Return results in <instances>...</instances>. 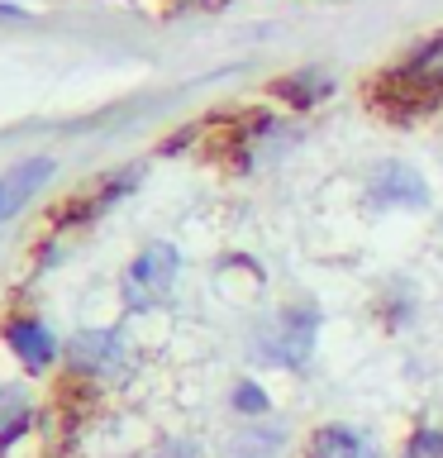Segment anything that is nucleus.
I'll use <instances>...</instances> for the list:
<instances>
[{
	"label": "nucleus",
	"mask_w": 443,
	"mask_h": 458,
	"mask_svg": "<svg viewBox=\"0 0 443 458\" xmlns=\"http://www.w3.org/2000/svg\"><path fill=\"white\" fill-rule=\"evenodd\" d=\"M177 267H181V258L171 243H148L124 272V301L129 306H153V301H163L171 292V282H177Z\"/></svg>",
	"instance_id": "nucleus-3"
},
{
	"label": "nucleus",
	"mask_w": 443,
	"mask_h": 458,
	"mask_svg": "<svg viewBox=\"0 0 443 458\" xmlns=\"http://www.w3.org/2000/svg\"><path fill=\"white\" fill-rule=\"evenodd\" d=\"M234 406L243 411V415H263L267 411V392L257 382H238L234 386Z\"/></svg>",
	"instance_id": "nucleus-12"
},
{
	"label": "nucleus",
	"mask_w": 443,
	"mask_h": 458,
	"mask_svg": "<svg viewBox=\"0 0 443 458\" xmlns=\"http://www.w3.org/2000/svg\"><path fill=\"white\" fill-rule=\"evenodd\" d=\"M29 420H34V406H29V396L20 392V386H0V454H5L10 444L24 435Z\"/></svg>",
	"instance_id": "nucleus-9"
},
{
	"label": "nucleus",
	"mask_w": 443,
	"mask_h": 458,
	"mask_svg": "<svg viewBox=\"0 0 443 458\" xmlns=\"http://www.w3.org/2000/svg\"><path fill=\"white\" fill-rule=\"evenodd\" d=\"M310 458H377V444L353 425H320L310 435Z\"/></svg>",
	"instance_id": "nucleus-8"
},
{
	"label": "nucleus",
	"mask_w": 443,
	"mask_h": 458,
	"mask_svg": "<svg viewBox=\"0 0 443 458\" xmlns=\"http://www.w3.org/2000/svg\"><path fill=\"white\" fill-rule=\"evenodd\" d=\"M281 449V429H248L234 439V458H272Z\"/></svg>",
	"instance_id": "nucleus-11"
},
{
	"label": "nucleus",
	"mask_w": 443,
	"mask_h": 458,
	"mask_svg": "<svg viewBox=\"0 0 443 458\" xmlns=\"http://www.w3.org/2000/svg\"><path fill=\"white\" fill-rule=\"evenodd\" d=\"M367 196L377 200L381 210H420L429 206V182L414 172L410 163H377L367 177Z\"/></svg>",
	"instance_id": "nucleus-4"
},
{
	"label": "nucleus",
	"mask_w": 443,
	"mask_h": 458,
	"mask_svg": "<svg viewBox=\"0 0 443 458\" xmlns=\"http://www.w3.org/2000/svg\"><path fill=\"white\" fill-rule=\"evenodd\" d=\"M71 363H77L81 372H114L124 368V344L114 329H86V335L71 339Z\"/></svg>",
	"instance_id": "nucleus-6"
},
{
	"label": "nucleus",
	"mask_w": 443,
	"mask_h": 458,
	"mask_svg": "<svg viewBox=\"0 0 443 458\" xmlns=\"http://www.w3.org/2000/svg\"><path fill=\"white\" fill-rule=\"evenodd\" d=\"M334 91V81L324 77V72H314V67H300L296 77H286V81H272V96H281V100H291V106H314L320 96Z\"/></svg>",
	"instance_id": "nucleus-10"
},
{
	"label": "nucleus",
	"mask_w": 443,
	"mask_h": 458,
	"mask_svg": "<svg viewBox=\"0 0 443 458\" xmlns=\"http://www.w3.org/2000/svg\"><path fill=\"white\" fill-rule=\"evenodd\" d=\"M5 344L14 349V358H20L29 372H43L57 358V344H53V335L38 320H10L5 325Z\"/></svg>",
	"instance_id": "nucleus-7"
},
{
	"label": "nucleus",
	"mask_w": 443,
	"mask_h": 458,
	"mask_svg": "<svg viewBox=\"0 0 443 458\" xmlns=\"http://www.w3.org/2000/svg\"><path fill=\"white\" fill-rule=\"evenodd\" d=\"M314 329H320V310H314L310 301H296V306L277 310V320H272V329L263 335L267 363H281V368L300 372L314 353Z\"/></svg>",
	"instance_id": "nucleus-2"
},
{
	"label": "nucleus",
	"mask_w": 443,
	"mask_h": 458,
	"mask_svg": "<svg viewBox=\"0 0 443 458\" xmlns=\"http://www.w3.org/2000/svg\"><path fill=\"white\" fill-rule=\"evenodd\" d=\"M410 458H443V435L439 429H420L410 439Z\"/></svg>",
	"instance_id": "nucleus-13"
},
{
	"label": "nucleus",
	"mask_w": 443,
	"mask_h": 458,
	"mask_svg": "<svg viewBox=\"0 0 443 458\" xmlns=\"http://www.w3.org/2000/svg\"><path fill=\"white\" fill-rule=\"evenodd\" d=\"M386 110H443V38L424 43L400 67L381 72L377 86Z\"/></svg>",
	"instance_id": "nucleus-1"
},
{
	"label": "nucleus",
	"mask_w": 443,
	"mask_h": 458,
	"mask_svg": "<svg viewBox=\"0 0 443 458\" xmlns=\"http://www.w3.org/2000/svg\"><path fill=\"white\" fill-rule=\"evenodd\" d=\"M163 458H196V449H191V444H167Z\"/></svg>",
	"instance_id": "nucleus-14"
},
{
	"label": "nucleus",
	"mask_w": 443,
	"mask_h": 458,
	"mask_svg": "<svg viewBox=\"0 0 443 458\" xmlns=\"http://www.w3.org/2000/svg\"><path fill=\"white\" fill-rule=\"evenodd\" d=\"M48 177H53V157H29V163H14L10 172H0V225L14 220Z\"/></svg>",
	"instance_id": "nucleus-5"
}]
</instances>
